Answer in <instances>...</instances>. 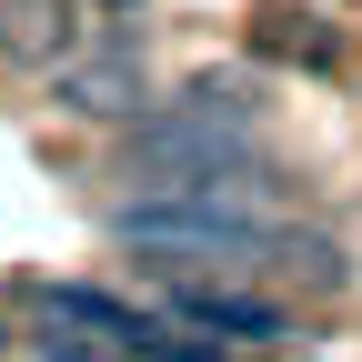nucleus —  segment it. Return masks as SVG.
Here are the masks:
<instances>
[{
    "instance_id": "7ed1b4c3",
    "label": "nucleus",
    "mask_w": 362,
    "mask_h": 362,
    "mask_svg": "<svg viewBox=\"0 0 362 362\" xmlns=\"http://www.w3.org/2000/svg\"><path fill=\"white\" fill-rule=\"evenodd\" d=\"M51 90H61V111H81V121H131V111H141V51L111 40V51H90V61H61Z\"/></svg>"
},
{
    "instance_id": "f257e3e1",
    "label": "nucleus",
    "mask_w": 362,
    "mask_h": 362,
    "mask_svg": "<svg viewBox=\"0 0 362 362\" xmlns=\"http://www.w3.org/2000/svg\"><path fill=\"white\" fill-rule=\"evenodd\" d=\"M111 232L131 252H161V262H202V272H262V232L252 221H221L211 202L171 192V202H131L111 211Z\"/></svg>"
},
{
    "instance_id": "0eeeda50",
    "label": "nucleus",
    "mask_w": 362,
    "mask_h": 362,
    "mask_svg": "<svg viewBox=\"0 0 362 362\" xmlns=\"http://www.w3.org/2000/svg\"><path fill=\"white\" fill-rule=\"evenodd\" d=\"M272 40H282V51H292V61H312V71H332V61H342V51H332V40H322V30H312V21H282V30H272Z\"/></svg>"
},
{
    "instance_id": "1a4fd4ad",
    "label": "nucleus",
    "mask_w": 362,
    "mask_h": 362,
    "mask_svg": "<svg viewBox=\"0 0 362 362\" xmlns=\"http://www.w3.org/2000/svg\"><path fill=\"white\" fill-rule=\"evenodd\" d=\"M71 11H111V21H141L151 0H71Z\"/></svg>"
},
{
    "instance_id": "423d86ee",
    "label": "nucleus",
    "mask_w": 362,
    "mask_h": 362,
    "mask_svg": "<svg viewBox=\"0 0 362 362\" xmlns=\"http://www.w3.org/2000/svg\"><path fill=\"white\" fill-rule=\"evenodd\" d=\"M262 252H282V272H302V282H342V252L322 232H282V242L262 232Z\"/></svg>"
},
{
    "instance_id": "39448f33",
    "label": "nucleus",
    "mask_w": 362,
    "mask_h": 362,
    "mask_svg": "<svg viewBox=\"0 0 362 362\" xmlns=\"http://www.w3.org/2000/svg\"><path fill=\"white\" fill-rule=\"evenodd\" d=\"M0 61L61 71L71 61V0H0Z\"/></svg>"
},
{
    "instance_id": "6e6552de",
    "label": "nucleus",
    "mask_w": 362,
    "mask_h": 362,
    "mask_svg": "<svg viewBox=\"0 0 362 362\" xmlns=\"http://www.w3.org/2000/svg\"><path fill=\"white\" fill-rule=\"evenodd\" d=\"M40 362H111V352H90L81 322H51V332H40Z\"/></svg>"
},
{
    "instance_id": "20e7f679",
    "label": "nucleus",
    "mask_w": 362,
    "mask_h": 362,
    "mask_svg": "<svg viewBox=\"0 0 362 362\" xmlns=\"http://www.w3.org/2000/svg\"><path fill=\"white\" fill-rule=\"evenodd\" d=\"M171 322H192V332H232V342H282V312L252 302V292H221V282H181L171 292Z\"/></svg>"
},
{
    "instance_id": "f03ea898",
    "label": "nucleus",
    "mask_w": 362,
    "mask_h": 362,
    "mask_svg": "<svg viewBox=\"0 0 362 362\" xmlns=\"http://www.w3.org/2000/svg\"><path fill=\"white\" fill-rule=\"evenodd\" d=\"M232 161H252L242 121H221V111H202V101L141 111V131H131V171H141V181H171V192H192V181L232 171Z\"/></svg>"
}]
</instances>
